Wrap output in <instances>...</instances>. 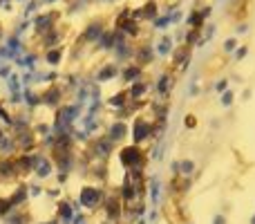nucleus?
Masks as SVG:
<instances>
[{
	"mask_svg": "<svg viewBox=\"0 0 255 224\" xmlns=\"http://www.w3.org/2000/svg\"><path fill=\"white\" fill-rule=\"evenodd\" d=\"M117 159H119L121 168L124 171H145L148 166L150 157L141 146H134V144H128V146H121L117 150Z\"/></svg>",
	"mask_w": 255,
	"mask_h": 224,
	"instance_id": "1",
	"label": "nucleus"
},
{
	"mask_svg": "<svg viewBox=\"0 0 255 224\" xmlns=\"http://www.w3.org/2000/svg\"><path fill=\"white\" fill-rule=\"evenodd\" d=\"M103 198H106V186H99V184H83L76 195V202L74 209H83L85 213H94L101 209Z\"/></svg>",
	"mask_w": 255,
	"mask_h": 224,
	"instance_id": "2",
	"label": "nucleus"
},
{
	"mask_svg": "<svg viewBox=\"0 0 255 224\" xmlns=\"http://www.w3.org/2000/svg\"><path fill=\"white\" fill-rule=\"evenodd\" d=\"M152 135H154V121L148 117V114H134L132 117V123H130V139L134 146H141L152 141Z\"/></svg>",
	"mask_w": 255,
	"mask_h": 224,
	"instance_id": "3",
	"label": "nucleus"
},
{
	"mask_svg": "<svg viewBox=\"0 0 255 224\" xmlns=\"http://www.w3.org/2000/svg\"><path fill=\"white\" fill-rule=\"evenodd\" d=\"M63 99H65V88H63L61 83H52L40 92V106H45V108H49V110L56 112L58 108L65 103Z\"/></svg>",
	"mask_w": 255,
	"mask_h": 224,
	"instance_id": "4",
	"label": "nucleus"
},
{
	"mask_svg": "<svg viewBox=\"0 0 255 224\" xmlns=\"http://www.w3.org/2000/svg\"><path fill=\"white\" fill-rule=\"evenodd\" d=\"M16 139V146H18V153H34V150L40 148V139L34 135V130H22V132H16L13 135Z\"/></svg>",
	"mask_w": 255,
	"mask_h": 224,
	"instance_id": "5",
	"label": "nucleus"
},
{
	"mask_svg": "<svg viewBox=\"0 0 255 224\" xmlns=\"http://www.w3.org/2000/svg\"><path fill=\"white\" fill-rule=\"evenodd\" d=\"M106 137L110 141H115L117 146H121L128 137H130V126H128V121H119V119L110 121L106 128Z\"/></svg>",
	"mask_w": 255,
	"mask_h": 224,
	"instance_id": "6",
	"label": "nucleus"
},
{
	"mask_svg": "<svg viewBox=\"0 0 255 224\" xmlns=\"http://www.w3.org/2000/svg\"><path fill=\"white\" fill-rule=\"evenodd\" d=\"M172 88H175V74H170V72H161L152 85V90L157 92V99H163V101H168Z\"/></svg>",
	"mask_w": 255,
	"mask_h": 224,
	"instance_id": "7",
	"label": "nucleus"
},
{
	"mask_svg": "<svg viewBox=\"0 0 255 224\" xmlns=\"http://www.w3.org/2000/svg\"><path fill=\"white\" fill-rule=\"evenodd\" d=\"M7 198H9V202H11L13 209H25L27 202H29V184L18 182V186L7 195Z\"/></svg>",
	"mask_w": 255,
	"mask_h": 224,
	"instance_id": "8",
	"label": "nucleus"
},
{
	"mask_svg": "<svg viewBox=\"0 0 255 224\" xmlns=\"http://www.w3.org/2000/svg\"><path fill=\"white\" fill-rule=\"evenodd\" d=\"M152 61H154L152 45H148V43L136 45V47H134V56H132V63H134V65H139V67H148Z\"/></svg>",
	"mask_w": 255,
	"mask_h": 224,
	"instance_id": "9",
	"label": "nucleus"
},
{
	"mask_svg": "<svg viewBox=\"0 0 255 224\" xmlns=\"http://www.w3.org/2000/svg\"><path fill=\"white\" fill-rule=\"evenodd\" d=\"M106 31V22L103 20H92L88 27H85L83 36L79 38V45L81 43H99V38H101V34ZM83 47V45H81Z\"/></svg>",
	"mask_w": 255,
	"mask_h": 224,
	"instance_id": "10",
	"label": "nucleus"
},
{
	"mask_svg": "<svg viewBox=\"0 0 255 224\" xmlns=\"http://www.w3.org/2000/svg\"><path fill=\"white\" fill-rule=\"evenodd\" d=\"M170 56H172V67H175L177 72L186 70L190 63V45H179V47H175L170 52Z\"/></svg>",
	"mask_w": 255,
	"mask_h": 224,
	"instance_id": "11",
	"label": "nucleus"
},
{
	"mask_svg": "<svg viewBox=\"0 0 255 224\" xmlns=\"http://www.w3.org/2000/svg\"><path fill=\"white\" fill-rule=\"evenodd\" d=\"M150 90H152V83H148V81H136V83L128 85V97H130V101H148V94Z\"/></svg>",
	"mask_w": 255,
	"mask_h": 224,
	"instance_id": "12",
	"label": "nucleus"
},
{
	"mask_svg": "<svg viewBox=\"0 0 255 224\" xmlns=\"http://www.w3.org/2000/svg\"><path fill=\"white\" fill-rule=\"evenodd\" d=\"M76 209H74V202L70 200H58L56 202V220L58 224H72V218L76 216Z\"/></svg>",
	"mask_w": 255,
	"mask_h": 224,
	"instance_id": "13",
	"label": "nucleus"
},
{
	"mask_svg": "<svg viewBox=\"0 0 255 224\" xmlns=\"http://www.w3.org/2000/svg\"><path fill=\"white\" fill-rule=\"evenodd\" d=\"M56 20H58V13H54V11L43 13V16L36 18V20H34V27H36V31H38V36H43V34H47V31H52L54 27H56Z\"/></svg>",
	"mask_w": 255,
	"mask_h": 224,
	"instance_id": "14",
	"label": "nucleus"
},
{
	"mask_svg": "<svg viewBox=\"0 0 255 224\" xmlns=\"http://www.w3.org/2000/svg\"><path fill=\"white\" fill-rule=\"evenodd\" d=\"M119 74H121V81H124L126 85H132V83H136V81H143V67L134 65V63H128Z\"/></svg>",
	"mask_w": 255,
	"mask_h": 224,
	"instance_id": "15",
	"label": "nucleus"
},
{
	"mask_svg": "<svg viewBox=\"0 0 255 224\" xmlns=\"http://www.w3.org/2000/svg\"><path fill=\"white\" fill-rule=\"evenodd\" d=\"M54 171H56V168H54L52 157L43 153V157L38 159V164H36V168H34V175L38 177V180H47V177L54 175Z\"/></svg>",
	"mask_w": 255,
	"mask_h": 224,
	"instance_id": "16",
	"label": "nucleus"
},
{
	"mask_svg": "<svg viewBox=\"0 0 255 224\" xmlns=\"http://www.w3.org/2000/svg\"><path fill=\"white\" fill-rule=\"evenodd\" d=\"M119 65L117 63H103L101 67H99V72L94 74V79L99 81V83H108V81L117 79V74H119Z\"/></svg>",
	"mask_w": 255,
	"mask_h": 224,
	"instance_id": "17",
	"label": "nucleus"
},
{
	"mask_svg": "<svg viewBox=\"0 0 255 224\" xmlns=\"http://www.w3.org/2000/svg\"><path fill=\"white\" fill-rule=\"evenodd\" d=\"M18 155V146H16V139L13 135H7L0 139V157L4 159H13Z\"/></svg>",
	"mask_w": 255,
	"mask_h": 224,
	"instance_id": "18",
	"label": "nucleus"
},
{
	"mask_svg": "<svg viewBox=\"0 0 255 224\" xmlns=\"http://www.w3.org/2000/svg\"><path fill=\"white\" fill-rule=\"evenodd\" d=\"M128 101H130V97H128V90H119V92H115L110 99H108L106 106L110 108V110H121V108H124Z\"/></svg>",
	"mask_w": 255,
	"mask_h": 224,
	"instance_id": "19",
	"label": "nucleus"
},
{
	"mask_svg": "<svg viewBox=\"0 0 255 224\" xmlns=\"http://www.w3.org/2000/svg\"><path fill=\"white\" fill-rule=\"evenodd\" d=\"M4 224H27L29 222V213L25 211V209H13L9 216L2 218Z\"/></svg>",
	"mask_w": 255,
	"mask_h": 224,
	"instance_id": "20",
	"label": "nucleus"
},
{
	"mask_svg": "<svg viewBox=\"0 0 255 224\" xmlns=\"http://www.w3.org/2000/svg\"><path fill=\"white\" fill-rule=\"evenodd\" d=\"M22 106H25L27 110L40 108V94L34 92V90H25V92H22Z\"/></svg>",
	"mask_w": 255,
	"mask_h": 224,
	"instance_id": "21",
	"label": "nucleus"
},
{
	"mask_svg": "<svg viewBox=\"0 0 255 224\" xmlns=\"http://www.w3.org/2000/svg\"><path fill=\"white\" fill-rule=\"evenodd\" d=\"M45 63L52 67H56L58 63H63V47H52L45 52Z\"/></svg>",
	"mask_w": 255,
	"mask_h": 224,
	"instance_id": "22",
	"label": "nucleus"
},
{
	"mask_svg": "<svg viewBox=\"0 0 255 224\" xmlns=\"http://www.w3.org/2000/svg\"><path fill=\"white\" fill-rule=\"evenodd\" d=\"M31 130H34V135L38 137L40 141L45 139V137H49L52 135V123H45V121H36V123H31Z\"/></svg>",
	"mask_w": 255,
	"mask_h": 224,
	"instance_id": "23",
	"label": "nucleus"
},
{
	"mask_svg": "<svg viewBox=\"0 0 255 224\" xmlns=\"http://www.w3.org/2000/svg\"><path fill=\"white\" fill-rule=\"evenodd\" d=\"M193 175H195L193 159H179V177H193Z\"/></svg>",
	"mask_w": 255,
	"mask_h": 224,
	"instance_id": "24",
	"label": "nucleus"
},
{
	"mask_svg": "<svg viewBox=\"0 0 255 224\" xmlns=\"http://www.w3.org/2000/svg\"><path fill=\"white\" fill-rule=\"evenodd\" d=\"M157 2H145L143 7H141V16H143V20H152V18H157Z\"/></svg>",
	"mask_w": 255,
	"mask_h": 224,
	"instance_id": "25",
	"label": "nucleus"
},
{
	"mask_svg": "<svg viewBox=\"0 0 255 224\" xmlns=\"http://www.w3.org/2000/svg\"><path fill=\"white\" fill-rule=\"evenodd\" d=\"M157 52L161 54V56H168V54L172 52V38H168V36H163L161 43L157 45Z\"/></svg>",
	"mask_w": 255,
	"mask_h": 224,
	"instance_id": "26",
	"label": "nucleus"
},
{
	"mask_svg": "<svg viewBox=\"0 0 255 224\" xmlns=\"http://www.w3.org/2000/svg\"><path fill=\"white\" fill-rule=\"evenodd\" d=\"M233 99H235V94L231 92V90H226V92H222V99H220V103L224 108H231L233 106Z\"/></svg>",
	"mask_w": 255,
	"mask_h": 224,
	"instance_id": "27",
	"label": "nucleus"
},
{
	"mask_svg": "<svg viewBox=\"0 0 255 224\" xmlns=\"http://www.w3.org/2000/svg\"><path fill=\"white\" fill-rule=\"evenodd\" d=\"M7 88H9V92H11V94H20V83H18V76H11V81L7 83Z\"/></svg>",
	"mask_w": 255,
	"mask_h": 224,
	"instance_id": "28",
	"label": "nucleus"
},
{
	"mask_svg": "<svg viewBox=\"0 0 255 224\" xmlns=\"http://www.w3.org/2000/svg\"><path fill=\"white\" fill-rule=\"evenodd\" d=\"M45 193V189L40 184H29V198H40Z\"/></svg>",
	"mask_w": 255,
	"mask_h": 224,
	"instance_id": "29",
	"label": "nucleus"
},
{
	"mask_svg": "<svg viewBox=\"0 0 255 224\" xmlns=\"http://www.w3.org/2000/svg\"><path fill=\"white\" fill-rule=\"evenodd\" d=\"M184 126L190 128V130H195V128H197V119H195V114H186V117H184Z\"/></svg>",
	"mask_w": 255,
	"mask_h": 224,
	"instance_id": "30",
	"label": "nucleus"
},
{
	"mask_svg": "<svg viewBox=\"0 0 255 224\" xmlns=\"http://www.w3.org/2000/svg\"><path fill=\"white\" fill-rule=\"evenodd\" d=\"M45 195H47V198H52V200H58L63 195V191L58 189V186H54V189H45Z\"/></svg>",
	"mask_w": 255,
	"mask_h": 224,
	"instance_id": "31",
	"label": "nucleus"
},
{
	"mask_svg": "<svg viewBox=\"0 0 255 224\" xmlns=\"http://www.w3.org/2000/svg\"><path fill=\"white\" fill-rule=\"evenodd\" d=\"M226 90H229V81H226V79H220V81H217V83H215V92H226Z\"/></svg>",
	"mask_w": 255,
	"mask_h": 224,
	"instance_id": "32",
	"label": "nucleus"
},
{
	"mask_svg": "<svg viewBox=\"0 0 255 224\" xmlns=\"http://www.w3.org/2000/svg\"><path fill=\"white\" fill-rule=\"evenodd\" d=\"M235 47H238V40H235V38H229L224 43V52H233Z\"/></svg>",
	"mask_w": 255,
	"mask_h": 224,
	"instance_id": "33",
	"label": "nucleus"
},
{
	"mask_svg": "<svg viewBox=\"0 0 255 224\" xmlns=\"http://www.w3.org/2000/svg\"><path fill=\"white\" fill-rule=\"evenodd\" d=\"M72 224H88V216H85V213L74 216V218H72Z\"/></svg>",
	"mask_w": 255,
	"mask_h": 224,
	"instance_id": "34",
	"label": "nucleus"
},
{
	"mask_svg": "<svg viewBox=\"0 0 255 224\" xmlns=\"http://www.w3.org/2000/svg\"><path fill=\"white\" fill-rule=\"evenodd\" d=\"M67 180H70V173H56V182H58V184H67Z\"/></svg>",
	"mask_w": 255,
	"mask_h": 224,
	"instance_id": "35",
	"label": "nucleus"
},
{
	"mask_svg": "<svg viewBox=\"0 0 255 224\" xmlns=\"http://www.w3.org/2000/svg\"><path fill=\"white\" fill-rule=\"evenodd\" d=\"M9 74H11V67H9V65H2V67H0V76H2V79H7Z\"/></svg>",
	"mask_w": 255,
	"mask_h": 224,
	"instance_id": "36",
	"label": "nucleus"
},
{
	"mask_svg": "<svg viewBox=\"0 0 255 224\" xmlns=\"http://www.w3.org/2000/svg\"><path fill=\"white\" fill-rule=\"evenodd\" d=\"M213 224H226V216H222V213H217V216L213 218Z\"/></svg>",
	"mask_w": 255,
	"mask_h": 224,
	"instance_id": "37",
	"label": "nucleus"
},
{
	"mask_svg": "<svg viewBox=\"0 0 255 224\" xmlns=\"http://www.w3.org/2000/svg\"><path fill=\"white\" fill-rule=\"evenodd\" d=\"M188 94H190V97H197V94H199V85H197V83H193V85H190Z\"/></svg>",
	"mask_w": 255,
	"mask_h": 224,
	"instance_id": "38",
	"label": "nucleus"
},
{
	"mask_svg": "<svg viewBox=\"0 0 255 224\" xmlns=\"http://www.w3.org/2000/svg\"><path fill=\"white\" fill-rule=\"evenodd\" d=\"M247 52H249L247 47H240L238 52H235V58H238V61H240V58H244V56H247Z\"/></svg>",
	"mask_w": 255,
	"mask_h": 224,
	"instance_id": "39",
	"label": "nucleus"
},
{
	"mask_svg": "<svg viewBox=\"0 0 255 224\" xmlns=\"http://www.w3.org/2000/svg\"><path fill=\"white\" fill-rule=\"evenodd\" d=\"M7 135H9V130L4 126H0V139H2V137H7Z\"/></svg>",
	"mask_w": 255,
	"mask_h": 224,
	"instance_id": "40",
	"label": "nucleus"
},
{
	"mask_svg": "<svg viewBox=\"0 0 255 224\" xmlns=\"http://www.w3.org/2000/svg\"><path fill=\"white\" fill-rule=\"evenodd\" d=\"M38 224H58V220H47V222H38Z\"/></svg>",
	"mask_w": 255,
	"mask_h": 224,
	"instance_id": "41",
	"label": "nucleus"
},
{
	"mask_svg": "<svg viewBox=\"0 0 255 224\" xmlns=\"http://www.w3.org/2000/svg\"><path fill=\"white\" fill-rule=\"evenodd\" d=\"M134 224H145V220H143V218H139V220H136Z\"/></svg>",
	"mask_w": 255,
	"mask_h": 224,
	"instance_id": "42",
	"label": "nucleus"
},
{
	"mask_svg": "<svg viewBox=\"0 0 255 224\" xmlns=\"http://www.w3.org/2000/svg\"><path fill=\"white\" fill-rule=\"evenodd\" d=\"M47 2H56V0H47Z\"/></svg>",
	"mask_w": 255,
	"mask_h": 224,
	"instance_id": "43",
	"label": "nucleus"
},
{
	"mask_svg": "<svg viewBox=\"0 0 255 224\" xmlns=\"http://www.w3.org/2000/svg\"><path fill=\"white\" fill-rule=\"evenodd\" d=\"M251 224H255V218H253V220H251Z\"/></svg>",
	"mask_w": 255,
	"mask_h": 224,
	"instance_id": "44",
	"label": "nucleus"
},
{
	"mask_svg": "<svg viewBox=\"0 0 255 224\" xmlns=\"http://www.w3.org/2000/svg\"><path fill=\"white\" fill-rule=\"evenodd\" d=\"M106 2H112V0H106Z\"/></svg>",
	"mask_w": 255,
	"mask_h": 224,
	"instance_id": "45",
	"label": "nucleus"
}]
</instances>
